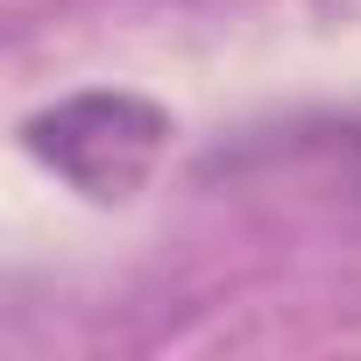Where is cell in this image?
<instances>
[{"label":"cell","mask_w":361,"mask_h":361,"mask_svg":"<svg viewBox=\"0 0 361 361\" xmlns=\"http://www.w3.org/2000/svg\"><path fill=\"white\" fill-rule=\"evenodd\" d=\"M22 142H29V156L43 170L64 177L78 199L128 206L156 177L163 149H170V114L156 99H142V92H106L99 85V92H71V99L29 114Z\"/></svg>","instance_id":"obj_1"}]
</instances>
